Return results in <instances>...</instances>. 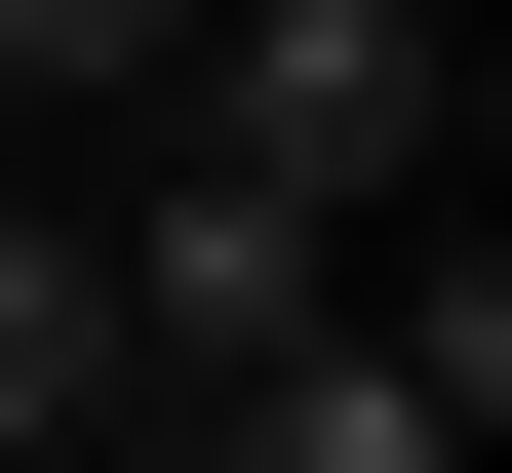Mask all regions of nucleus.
<instances>
[{
	"label": "nucleus",
	"instance_id": "nucleus-1",
	"mask_svg": "<svg viewBox=\"0 0 512 473\" xmlns=\"http://www.w3.org/2000/svg\"><path fill=\"white\" fill-rule=\"evenodd\" d=\"M434 0H197V79H158V158H237V198H316V237H394L434 198Z\"/></svg>",
	"mask_w": 512,
	"mask_h": 473
},
{
	"label": "nucleus",
	"instance_id": "nucleus-2",
	"mask_svg": "<svg viewBox=\"0 0 512 473\" xmlns=\"http://www.w3.org/2000/svg\"><path fill=\"white\" fill-rule=\"evenodd\" d=\"M79 434H119V237L0 198V473H79Z\"/></svg>",
	"mask_w": 512,
	"mask_h": 473
},
{
	"label": "nucleus",
	"instance_id": "nucleus-3",
	"mask_svg": "<svg viewBox=\"0 0 512 473\" xmlns=\"http://www.w3.org/2000/svg\"><path fill=\"white\" fill-rule=\"evenodd\" d=\"M0 79H40V119H158V79H197V0H0Z\"/></svg>",
	"mask_w": 512,
	"mask_h": 473
}]
</instances>
